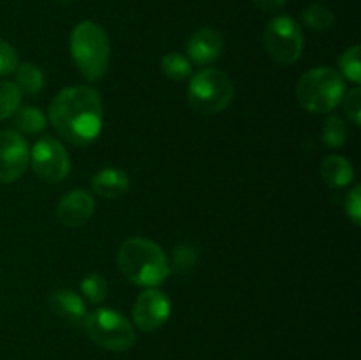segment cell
Here are the masks:
<instances>
[{
	"mask_svg": "<svg viewBox=\"0 0 361 360\" xmlns=\"http://www.w3.org/2000/svg\"><path fill=\"white\" fill-rule=\"evenodd\" d=\"M49 119L69 143L80 147L92 143L102 129L101 95L92 87L63 88L49 104Z\"/></svg>",
	"mask_w": 361,
	"mask_h": 360,
	"instance_id": "1",
	"label": "cell"
},
{
	"mask_svg": "<svg viewBox=\"0 0 361 360\" xmlns=\"http://www.w3.org/2000/svg\"><path fill=\"white\" fill-rule=\"evenodd\" d=\"M116 261L120 272L130 282L147 288L162 284L171 272L164 251L155 242L141 236L127 239L120 246Z\"/></svg>",
	"mask_w": 361,
	"mask_h": 360,
	"instance_id": "2",
	"label": "cell"
},
{
	"mask_svg": "<svg viewBox=\"0 0 361 360\" xmlns=\"http://www.w3.org/2000/svg\"><path fill=\"white\" fill-rule=\"evenodd\" d=\"M109 39L101 25L81 21L71 32V55L88 81L101 80L109 66Z\"/></svg>",
	"mask_w": 361,
	"mask_h": 360,
	"instance_id": "3",
	"label": "cell"
},
{
	"mask_svg": "<svg viewBox=\"0 0 361 360\" xmlns=\"http://www.w3.org/2000/svg\"><path fill=\"white\" fill-rule=\"evenodd\" d=\"M345 95L344 78L331 67H316L303 74L296 87L300 104L310 113H330Z\"/></svg>",
	"mask_w": 361,
	"mask_h": 360,
	"instance_id": "4",
	"label": "cell"
},
{
	"mask_svg": "<svg viewBox=\"0 0 361 360\" xmlns=\"http://www.w3.org/2000/svg\"><path fill=\"white\" fill-rule=\"evenodd\" d=\"M187 94H189L190 106L197 113L215 115L228 108L235 94V87L231 78L224 71L207 67L190 78Z\"/></svg>",
	"mask_w": 361,
	"mask_h": 360,
	"instance_id": "5",
	"label": "cell"
},
{
	"mask_svg": "<svg viewBox=\"0 0 361 360\" xmlns=\"http://www.w3.org/2000/svg\"><path fill=\"white\" fill-rule=\"evenodd\" d=\"M83 328L95 344L109 352H127L136 342L134 325L123 314L108 307L87 313Z\"/></svg>",
	"mask_w": 361,
	"mask_h": 360,
	"instance_id": "6",
	"label": "cell"
},
{
	"mask_svg": "<svg viewBox=\"0 0 361 360\" xmlns=\"http://www.w3.org/2000/svg\"><path fill=\"white\" fill-rule=\"evenodd\" d=\"M263 42L275 62L282 66L295 64L303 52L302 27L291 16H277L264 28Z\"/></svg>",
	"mask_w": 361,
	"mask_h": 360,
	"instance_id": "7",
	"label": "cell"
},
{
	"mask_svg": "<svg viewBox=\"0 0 361 360\" xmlns=\"http://www.w3.org/2000/svg\"><path fill=\"white\" fill-rule=\"evenodd\" d=\"M30 164L35 175L48 184H59L69 175L71 159L56 138L44 136L32 147Z\"/></svg>",
	"mask_w": 361,
	"mask_h": 360,
	"instance_id": "8",
	"label": "cell"
},
{
	"mask_svg": "<svg viewBox=\"0 0 361 360\" xmlns=\"http://www.w3.org/2000/svg\"><path fill=\"white\" fill-rule=\"evenodd\" d=\"M30 150L20 133L0 131V184L16 182L28 168Z\"/></svg>",
	"mask_w": 361,
	"mask_h": 360,
	"instance_id": "9",
	"label": "cell"
},
{
	"mask_svg": "<svg viewBox=\"0 0 361 360\" xmlns=\"http://www.w3.org/2000/svg\"><path fill=\"white\" fill-rule=\"evenodd\" d=\"M171 314V300L161 289H145L134 302L133 320L143 332H155L166 325Z\"/></svg>",
	"mask_w": 361,
	"mask_h": 360,
	"instance_id": "10",
	"label": "cell"
},
{
	"mask_svg": "<svg viewBox=\"0 0 361 360\" xmlns=\"http://www.w3.org/2000/svg\"><path fill=\"white\" fill-rule=\"evenodd\" d=\"M95 212V200L88 191L74 189L67 193L66 196L60 200L59 207H56V215H59L60 222L69 228H78L83 226L88 219L94 215Z\"/></svg>",
	"mask_w": 361,
	"mask_h": 360,
	"instance_id": "11",
	"label": "cell"
},
{
	"mask_svg": "<svg viewBox=\"0 0 361 360\" xmlns=\"http://www.w3.org/2000/svg\"><path fill=\"white\" fill-rule=\"evenodd\" d=\"M222 52V35L215 28L203 27L190 34L187 39V53L192 62L200 66L214 62L221 56Z\"/></svg>",
	"mask_w": 361,
	"mask_h": 360,
	"instance_id": "12",
	"label": "cell"
},
{
	"mask_svg": "<svg viewBox=\"0 0 361 360\" xmlns=\"http://www.w3.org/2000/svg\"><path fill=\"white\" fill-rule=\"evenodd\" d=\"M48 302L56 316H60L71 325L83 327L87 309H85L83 299L74 289H56L49 295Z\"/></svg>",
	"mask_w": 361,
	"mask_h": 360,
	"instance_id": "13",
	"label": "cell"
},
{
	"mask_svg": "<svg viewBox=\"0 0 361 360\" xmlns=\"http://www.w3.org/2000/svg\"><path fill=\"white\" fill-rule=\"evenodd\" d=\"M92 187L101 198L115 200L129 189V176L116 168H104L92 179Z\"/></svg>",
	"mask_w": 361,
	"mask_h": 360,
	"instance_id": "14",
	"label": "cell"
},
{
	"mask_svg": "<svg viewBox=\"0 0 361 360\" xmlns=\"http://www.w3.org/2000/svg\"><path fill=\"white\" fill-rule=\"evenodd\" d=\"M321 176L326 182V186L334 187V189H342L353 182L355 169L348 159L334 154L324 157V161L321 162Z\"/></svg>",
	"mask_w": 361,
	"mask_h": 360,
	"instance_id": "15",
	"label": "cell"
},
{
	"mask_svg": "<svg viewBox=\"0 0 361 360\" xmlns=\"http://www.w3.org/2000/svg\"><path fill=\"white\" fill-rule=\"evenodd\" d=\"M16 87L20 92L27 95H35L37 92L42 90L44 87V76H42L41 69L34 66V64H18L16 67Z\"/></svg>",
	"mask_w": 361,
	"mask_h": 360,
	"instance_id": "16",
	"label": "cell"
},
{
	"mask_svg": "<svg viewBox=\"0 0 361 360\" xmlns=\"http://www.w3.org/2000/svg\"><path fill=\"white\" fill-rule=\"evenodd\" d=\"M14 124L21 133L27 134H37L44 131L46 127V116L42 112L34 106H25V108H18L16 116H14Z\"/></svg>",
	"mask_w": 361,
	"mask_h": 360,
	"instance_id": "17",
	"label": "cell"
},
{
	"mask_svg": "<svg viewBox=\"0 0 361 360\" xmlns=\"http://www.w3.org/2000/svg\"><path fill=\"white\" fill-rule=\"evenodd\" d=\"M161 67L164 76H168L173 81H182L192 74V66H190V60L187 56L180 55V53H168V55L162 56Z\"/></svg>",
	"mask_w": 361,
	"mask_h": 360,
	"instance_id": "18",
	"label": "cell"
},
{
	"mask_svg": "<svg viewBox=\"0 0 361 360\" xmlns=\"http://www.w3.org/2000/svg\"><path fill=\"white\" fill-rule=\"evenodd\" d=\"M302 18L307 27H310L312 30H326L335 23L334 11L324 4H310L309 7L303 9Z\"/></svg>",
	"mask_w": 361,
	"mask_h": 360,
	"instance_id": "19",
	"label": "cell"
},
{
	"mask_svg": "<svg viewBox=\"0 0 361 360\" xmlns=\"http://www.w3.org/2000/svg\"><path fill=\"white\" fill-rule=\"evenodd\" d=\"M21 102V92L13 81H0V120L9 119L18 112Z\"/></svg>",
	"mask_w": 361,
	"mask_h": 360,
	"instance_id": "20",
	"label": "cell"
},
{
	"mask_svg": "<svg viewBox=\"0 0 361 360\" xmlns=\"http://www.w3.org/2000/svg\"><path fill=\"white\" fill-rule=\"evenodd\" d=\"M361 48L358 44L353 48L345 49L342 56L338 59V67H341V76L348 78L349 81L358 85L361 81V62H360Z\"/></svg>",
	"mask_w": 361,
	"mask_h": 360,
	"instance_id": "21",
	"label": "cell"
},
{
	"mask_svg": "<svg viewBox=\"0 0 361 360\" xmlns=\"http://www.w3.org/2000/svg\"><path fill=\"white\" fill-rule=\"evenodd\" d=\"M81 293L90 304H101L108 295V282L101 274H88L80 284Z\"/></svg>",
	"mask_w": 361,
	"mask_h": 360,
	"instance_id": "22",
	"label": "cell"
},
{
	"mask_svg": "<svg viewBox=\"0 0 361 360\" xmlns=\"http://www.w3.org/2000/svg\"><path fill=\"white\" fill-rule=\"evenodd\" d=\"M348 140V129L341 116H330L323 127V143L330 148H341Z\"/></svg>",
	"mask_w": 361,
	"mask_h": 360,
	"instance_id": "23",
	"label": "cell"
},
{
	"mask_svg": "<svg viewBox=\"0 0 361 360\" xmlns=\"http://www.w3.org/2000/svg\"><path fill=\"white\" fill-rule=\"evenodd\" d=\"M197 247L190 246V244H180L173 251L171 263H169V270H175L178 274L190 270L197 261Z\"/></svg>",
	"mask_w": 361,
	"mask_h": 360,
	"instance_id": "24",
	"label": "cell"
},
{
	"mask_svg": "<svg viewBox=\"0 0 361 360\" xmlns=\"http://www.w3.org/2000/svg\"><path fill=\"white\" fill-rule=\"evenodd\" d=\"M18 64H20V60H18V52L14 49V46L0 39V76L13 74Z\"/></svg>",
	"mask_w": 361,
	"mask_h": 360,
	"instance_id": "25",
	"label": "cell"
},
{
	"mask_svg": "<svg viewBox=\"0 0 361 360\" xmlns=\"http://www.w3.org/2000/svg\"><path fill=\"white\" fill-rule=\"evenodd\" d=\"M344 108L348 113L349 119L353 120V124L360 126L361 122V90L360 88H353L344 99Z\"/></svg>",
	"mask_w": 361,
	"mask_h": 360,
	"instance_id": "26",
	"label": "cell"
},
{
	"mask_svg": "<svg viewBox=\"0 0 361 360\" xmlns=\"http://www.w3.org/2000/svg\"><path fill=\"white\" fill-rule=\"evenodd\" d=\"M361 189L360 187H355L351 193L345 198V214L348 217L355 222L356 226L360 224L361 221Z\"/></svg>",
	"mask_w": 361,
	"mask_h": 360,
	"instance_id": "27",
	"label": "cell"
},
{
	"mask_svg": "<svg viewBox=\"0 0 361 360\" xmlns=\"http://www.w3.org/2000/svg\"><path fill=\"white\" fill-rule=\"evenodd\" d=\"M250 2L264 13H277V11L284 9L288 0H250Z\"/></svg>",
	"mask_w": 361,
	"mask_h": 360,
	"instance_id": "28",
	"label": "cell"
},
{
	"mask_svg": "<svg viewBox=\"0 0 361 360\" xmlns=\"http://www.w3.org/2000/svg\"><path fill=\"white\" fill-rule=\"evenodd\" d=\"M62 2H69V0H62Z\"/></svg>",
	"mask_w": 361,
	"mask_h": 360,
	"instance_id": "29",
	"label": "cell"
}]
</instances>
